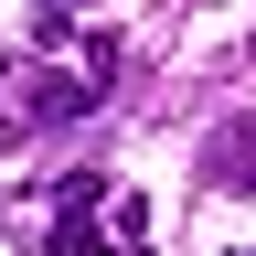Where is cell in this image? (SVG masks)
<instances>
[{
	"label": "cell",
	"instance_id": "obj_1",
	"mask_svg": "<svg viewBox=\"0 0 256 256\" xmlns=\"http://www.w3.org/2000/svg\"><path fill=\"white\" fill-rule=\"evenodd\" d=\"M203 182L214 192H256V118H224L203 139Z\"/></svg>",
	"mask_w": 256,
	"mask_h": 256
},
{
	"label": "cell",
	"instance_id": "obj_2",
	"mask_svg": "<svg viewBox=\"0 0 256 256\" xmlns=\"http://www.w3.org/2000/svg\"><path fill=\"white\" fill-rule=\"evenodd\" d=\"M32 32H43V43H75V32H86V0H32Z\"/></svg>",
	"mask_w": 256,
	"mask_h": 256
},
{
	"label": "cell",
	"instance_id": "obj_3",
	"mask_svg": "<svg viewBox=\"0 0 256 256\" xmlns=\"http://www.w3.org/2000/svg\"><path fill=\"white\" fill-rule=\"evenodd\" d=\"M246 256H256V246H246Z\"/></svg>",
	"mask_w": 256,
	"mask_h": 256
}]
</instances>
